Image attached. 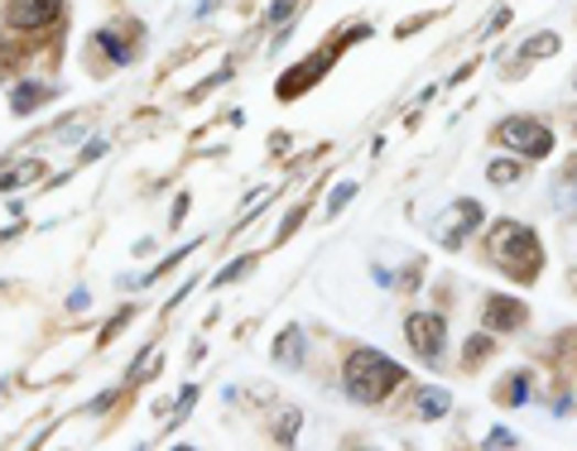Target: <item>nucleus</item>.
I'll return each mask as SVG.
<instances>
[{"mask_svg":"<svg viewBox=\"0 0 577 451\" xmlns=\"http://www.w3.org/2000/svg\"><path fill=\"white\" fill-rule=\"evenodd\" d=\"M491 260L501 264L505 274H515V278H534L540 274V264H544V255H540V235L530 231V226H520V221H501L491 231Z\"/></svg>","mask_w":577,"mask_h":451,"instance_id":"1","label":"nucleus"},{"mask_svg":"<svg viewBox=\"0 0 577 451\" xmlns=\"http://www.w3.org/2000/svg\"><path fill=\"white\" fill-rule=\"evenodd\" d=\"M342 380H347V394H351V399L375 404V399H385V394L404 380V370H400L395 361H385L380 351H357V355L347 361Z\"/></svg>","mask_w":577,"mask_h":451,"instance_id":"2","label":"nucleus"},{"mask_svg":"<svg viewBox=\"0 0 577 451\" xmlns=\"http://www.w3.org/2000/svg\"><path fill=\"white\" fill-rule=\"evenodd\" d=\"M496 135H501L510 150H520V154H530V158H544L548 150H554V135H548L540 121H505Z\"/></svg>","mask_w":577,"mask_h":451,"instance_id":"3","label":"nucleus"},{"mask_svg":"<svg viewBox=\"0 0 577 451\" xmlns=\"http://www.w3.org/2000/svg\"><path fill=\"white\" fill-rule=\"evenodd\" d=\"M410 341H414V351L424 355V361H433V355H443V341H448V327H443V317L418 312V317H410Z\"/></svg>","mask_w":577,"mask_h":451,"instance_id":"4","label":"nucleus"},{"mask_svg":"<svg viewBox=\"0 0 577 451\" xmlns=\"http://www.w3.org/2000/svg\"><path fill=\"white\" fill-rule=\"evenodd\" d=\"M48 20H58V0H10V24L15 30H39Z\"/></svg>","mask_w":577,"mask_h":451,"instance_id":"5","label":"nucleus"},{"mask_svg":"<svg viewBox=\"0 0 577 451\" xmlns=\"http://www.w3.org/2000/svg\"><path fill=\"white\" fill-rule=\"evenodd\" d=\"M487 322H491L496 331H510V327H520V322H524V308H520L515 298L491 294V298H487Z\"/></svg>","mask_w":577,"mask_h":451,"instance_id":"6","label":"nucleus"},{"mask_svg":"<svg viewBox=\"0 0 577 451\" xmlns=\"http://www.w3.org/2000/svg\"><path fill=\"white\" fill-rule=\"evenodd\" d=\"M327 63H333V53H318V58H313V63H304V68H294V73H288L284 77V82H280V97H298V91H304L308 82H313V77H318L323 68H327Z\"/></svg>","mask_w":577,"mask_h":451,"instance_id":"7","label":"nucleus"},{"mask_svg":"<svg viewBox=\"0 0 577 451\" xmlns=\"http://www.w3.org/2000/svg\"><path fill=\"white\" fill-rule=\"evenodd\" d=\"M477 221H481V207H477V202H457V207H453V221L438 226V231H443V241H448V245H457Z\"/></svg>","mask_w":577,"mask_h":451,"instance_id":"8","label":"nucleus"},{"mask_svg":"<svg viewBox=\"0 0 577 451\" xmlns=\"http://www.w3.org/2000/svg\"><path fill=\"white\" fill-rule=\"evenodd\" d=\"M48 101V91L39 87V82H24V87H15V111L24 116V111H34V106H44Z\"/></svg>","mask_w":577,"mask_h":451,"instance_id":"9","label":"nucleus"},{"mask_svg":"<svg viewBox=\"0 0 577 451\" xmlns=\"http://www.w3.org/2000/svg\"><path fill=\"white\" fill-rule=\"evenodd\" d=\"M524 174V168L515 164V158H496V164H491V183H501V188H505V183H515Z\"/></svg>","mask_w":577,"mask_h":451,"instance_id":"10","label":"nucleus"},{"mask_svg":"<svg viewBox=\"0 0 577 451\" xmlns=\"http://www.w3.org/2000/svg\"><path fill=\"white\" fill-rule=\"evenodd\" d=\"M558 48V34H540V38H530L520 53H530V58H544V53H554Z\"/></svg>","mask_w":577,"mask_h":451,"instance_id":"11","label":"nucleus"},{"mask_svg":"<svg viewBox=\"0 0 577 451\" xmlns=\"http://www.w3.org/2000/svg\"><path fill=\"white\" fill-rule=\"evenodd\" d=\"M443 408H448V394L428 389V394H424V404H418V414H424V418H433V414H443Z\"/></svg>","mask_w":577,"mask_h":451,"instance_id":"12","label":"nucleus"},{"mask_svg":"<svg viewBox=\"0 0 577 451\" xmlns=\"http://www.w3.org/2000/svg\"><path fill=\"white\" fill-rule=\"evenodd\" d=\"M524 394H530V380H524V375L505 384V404H524Z\"/></svg>","mask_w":577,"mask_h":451,"instance_id":"13","label":"nucleus"},{"mask_svg":"<svg viewBox=\"0 0 577 451\" xmlns=\"http://www.w3.org/2000/svg\"><path fill=\"white\" fill-rule=\"evenodd\" d=\"M274 355H280V361H288V355H298V331H284V337H280V346H274Z\"/></svg>","mask_w":577,"mask_h":451,"instance_id":"14","label":"nucleus"},{"mask_svg":"<svg viewBox=\"0 0 577 451\" xmlns=\"http://www.w3.org/2000/svg\"><path fill=\"white\" fill-rule=\"evenodd\" d=\"M351 193H357V183H342V188H337V193H333V207H327V211H337V207H342V202H347V197H351Z\"/></svg>","mask_w":577,"mask_h":451,"instance_id":"15","label":"nucleus"},{"mask_svg":"<svg viewBox=\"0 0 577 451\" xmlns=\"http://www.w3.org/2000/svg\"><path fill=\"white\" fill-rule=\"evenodd\" d=\"M491 447H515V437H510V432H501V428H496V432H491Z\"/></svg>","mask_w":577,"mask_h":451,"instance_id":"16","label":"nucleus"}]
</instances>
